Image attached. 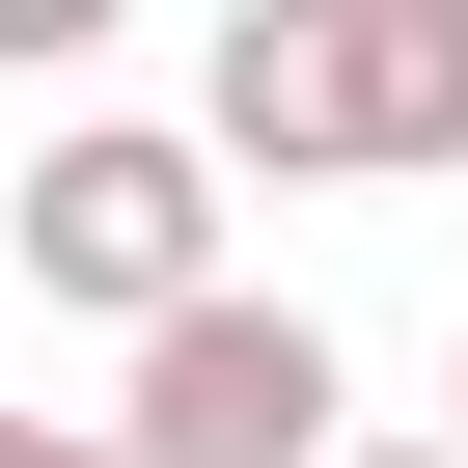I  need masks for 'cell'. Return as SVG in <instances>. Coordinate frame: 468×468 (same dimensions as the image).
I'll list each match as a JSON object with an SVG mask.
<instances>
[{"mask_svg": "<svg viewBox=\"0 0 468 468\" xmlns=\"http://www.w3.org/2000/svg\"><path fill=\"white\" fill-rule=\"evenodd\" d=\"M193 165H276V193H441V111L386 56V0H249L193 83Z\"/></svg>", "mask_w": 468, "mask_h": 468, "instance_id": "1", "label": "cell"}, {"mask_svg": "<svg viewBox=\"0 0 468 468\" xmlns=\"http://www.w3.org/2000/svg\"><path fill=\"white\" fill-rule=\"evenodd\" d=\"M0 276H28V303H83V331L220 303V165H193L165 111H83V138L28 165V220H0Z\"/></svg>", "mask_w": 468, "mask_h": 468, "instance_id": "2", "label": "cell"}, {"mask_svg": "<svg viewBox=\"0 0 468 468\" xmlns=\"http://www.w3.org/2000/svg\"><path fill=\"white\" fill-rule=\"evenodd\" d=\"M331 413H358V358L220 276V303L138 331V413H83V441H111V468H331Z\"/></svg>", "mask_w": 468, "mask_h": 468, "instance_id": "3", "label": "cell"}, {"mask_svg": "<svg viewBox=\"0 0 468 468\" xmlns=\"http://www.w3.org/2000/svg\"><path fill=\"white\" fill-rule=\"evenodd\" d=\"M386 56H413V111H441V165H468V0H386Z\"/></svg>", "mask_w": 468, "mask_h": 468, "instance_id": "4", "label": "cell"}, {"mask_svg": "<svg viewBox=\"0 0 468 468\" xmlns=\"http://www.w3.org/2000/svg\"><path fill=\"white\" fill-rule=\"evenodd\" d=\"M83 28H111V0H0V56H83Z\"/></svg>", "mask_w": 468, "mask_h": 468, "instance_id": "5", "label": "cell"}, {"mask_svg": "<svg viewBox=\"0 0 468 468\" xmlns=\"http://www.w3.org/2000/svg\"><path fill=\"white\" fill-rule=\"evenodd\" d=\"M0 468H111V441H83V413H0Z\"/></svg>", "mask_w": 468, "mask_h": 468, "instance_id": "6", "label": "cell"}, {"mask_svg": "<svg viewBox=\"0 0 468 468\" xmlns=\"http://www.w3.org/2000/svg\"><path fill=\"white\" fill-rule=\"evenodd\" d=\"M331 468H441V441H331Z\"/></svg>", "mask_w": 468, "mask_h": 468, "instance_id": "7", "label": "cell"}, {"mask_svg": "<svg viewBox=\"0 0 468 468\" xmlns=\"http://www.w3.org/2000/svg\"><path fill=\"white\" fill-rule=\"evenodd\" d=\"M441 468H468V441H441Z\"/></svg>", "mask_w": 468, "mask_h": 468, "instance_id": "8", "label": "cell"}]
</instances>
